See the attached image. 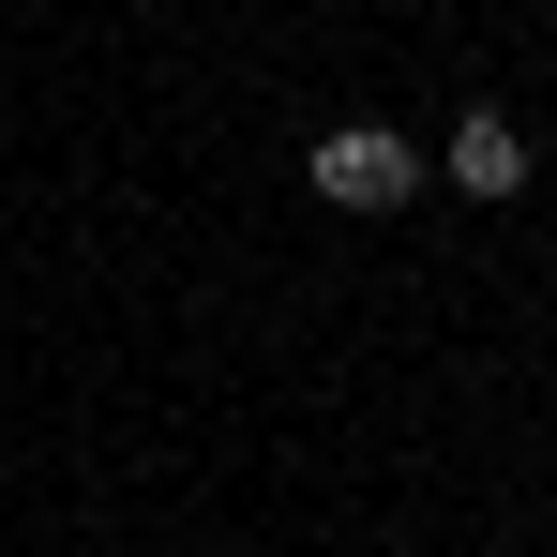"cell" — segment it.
<instances>
[{"label":"cell","instance_id":"1","mask_svg":"<svg viewBox=\"0 0 557 557\" xmlns=\"http://www.w3.org/2000/svg\"><path fill=\"white\" fill-rule=\"evenodd\" d=\"M317 196H332V211H407V196H422V151H407L392 121H332V136H317Z\"/></svg>","mask_w":557,"mask_h":557},{"label":"cell","instance_id":"2","mask_svg":"<svg viewBox=\"0 0 557 557\" xmlns=\"http://www.w3.org/2000/svg\"><path fill=\"white\" fill-rule=\"evenodd\" d=\"M453 182H467V196H512V182H528V136H512L497 106H482V121L453 136Z\"/></svg>","mask_w":557,"mask_h":557}]
</instances>
